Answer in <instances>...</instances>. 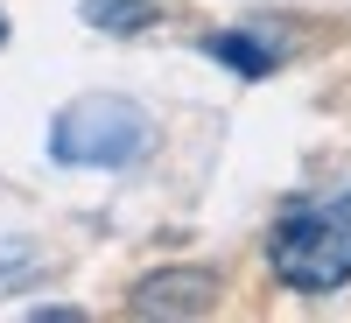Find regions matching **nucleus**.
<instances>
[{
  "instance_id": "6",
  "label": "nucleus",
  "mask_w": 351,
  "mask_h": 323,
  "mask_svg": "<svg viewBox=\"0 0 351 323\" xmlns=\"http://www.w3.org/2000/svg\"><path fill=\"white\" fill-rule=\"evenodd\" d=\"M0 43H8V21H0Z\"/></svg>"
},
{
  "instance_id": "4",
  "label": "nucleus",
  "mask_w": 351,
  "mask_h": 323,
  "mask_svg": "<svg viewBox=\"0 0 351 323\" xmlns=\"http://www.w3.org/2000/svg\"><path fill=\"white\" fill-rule=\"evenodd\" d=\"M204 56H218V64H232L239 77H267L274 71V49L260 43V36H239V28H225V36L204 43Z\"/></svg>"
},
{
  "instance_id": "3",
  "label": "nucleus",
  "mask_w": 351,
  "mask_h": 323,
  "mask_svg": "<svg viewBox=\"0 0 351 323\" xmlns=\"http://www.w3.org/2000/svg\"><path fill=\"white\" fill-rule=\"evenodd\" d=\"M134 316H211L218 309V274L204 267H176V274H148L134 288Z\"/></svg>"
},
{
  "instance_id": "2",
  "label": "nucleus",
  "mask_w": 351,
  "mask_h": 323,
  "mask_svg": "<svg viewBox=\"0 0 351 323\" xmlns=\"http://www.w3.org/2000/svg\"><path fill=\"white\" fill-rule=\"evenodd\" d=\"M148 112L120 92H92V99H71L64 112L49 120V155L71 162V169H120L134 155H148Z\"/></svg>"
},
{
  "instance_id": "5",
  "label": "nucleus",
  "mask_w": 351,
  "mask_h": 323,
  "mask_svg": "<svg viewBox=\"0 0 351 323\" xmlns=\"http://www.w3.org/2000/svg\"><path fill=\"white\" fill-rule=\"evenodd\" d=\"M84 21H92V28H120V36H127V28L148 21V0H84Z\"/></svg>"
},
{
  "instance_id": "1",
  "label": "nucleus",
  "mask_w": 351,
  "mask_h": 323,
  "mask_svg": "<svg viewBox=\"0 0 351 323\" xmlns=\"http://www.w3.org/2000/svg\"><path fill=\"white\" fill-rule=\"evenodd\" d=\"M267 260L288 288L302 296H324V288H344L351 281V197L337 204H295L274 239H267Z\"/></svg>"
}]
</instances>
